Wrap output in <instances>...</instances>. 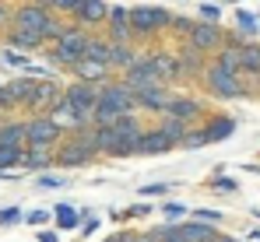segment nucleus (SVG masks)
I'll return each instance as SVG.
<instances>
[{
	"instance_id": "obj_1",
	"label": "nucleus",
	"mask_w": 260,
	"mask_h": 242,
	"mask_svg": "<svg viewBox=\"0 0 260 242\" xmlns=\"http://www.w3.org/2000/svg\"><path fill=\"white\" fill-rule=\"evenodd\" d=\"M137 106V95L123 84H106V91L99 95V109H95V126H113L116 120L130 116V109Z\"/></svg>"
},
{
	"instance_id": "obj_2",
	"label": "nucleus",
	"mask_w": 260,
	"mask_h": 242,
	"mask_svg": "<svg viewBox=\"0 0 260 242\" xmlns=\"http://www.w3.org/2000/svg\"><path fill=\"white\" fill-rule=\"evenodd\" d=\"M88 42H91V39L74 25L63 39L56 42V49H49V60L60 63V67H74V63H81V60L88 56Z\"/></svg>"
},
{
	"instance_id": "obj_3",
	"label": "nucleus",
	"mask_w": 260,
	"mask_h": 242,
	"mask_svg": "<svg viewBox=\"0 0 260 242\" xmlns=\"http://www.w3.org/2000/svg\"><path fill=\"white\" fill-rule=\"evenodd\" d=\"M49 21H53L49 4H21V7L14 11V28L32 32V36H46Z\"/></svg>"
},
{
	"instance_id": "obj_4",
	"label": "nucleus",
	"mask_w": 260,
	"mask_h": 242,
	"mask_svg": "<svg viewBox=\"0 0 260 242\" xmlns=\"http://www.w3.org/2000/svg\"><path fill=\"white\" fill-rule=\"evenodd\" d=\"M63 91H67V88H60L53 78L39 81V84H36L32 102H28V109H32V113H39V116H49V113H53V109L63 102Z\"/></svg>"
},
{
	"instance_id": "obj_5",
	"label": "nucleus",
	"mask_w": 260,
	"mask_h": 242,
	"mask_svg": "<svg viewBox=\"0 0 260 242\" xmlns=\"http://www.w3.org/2000/svg\"><path fill=\"white\" fill-rule=\"evenodd\" d=\"M123 88H130L134 95H141V91H151V88H162V81L158 74L151 71V63H148V56L144 60H137L130 71H123V81H120Z\"/></svg>"
},
{
	"instance_id": "obj_6",
	"label": "nucleus",
	"mask_w": 260,
	"mask_h": 242,
	"mask_svg": "<svg viewBox=\"0 0 260 242\" xmlns=\"http://www.w3.org/2000/svg\"><path fill=\"white\" fill-rule=\"evenodd\" d=\"M25 137H28V148H53L60 141V126L49 116H32L25 123Z\"/></svg>"
},
{
	"instance_id": "obj_7",
	"label": "nucleus",
	"mask_w": 260,
	"mask_h": 242,
	"mask_svg": "<svg viewBox=\"0 0 260 242\" xmlns=\"http://www.w3.org/2000/svg\"><path fill=\"white\" fill-rule=\"evenodd\" d=\"M204 81H208V88L221 95V98H239V95H246V88L239 84L236 74H229V71H221L218 63H211L208 71H204Z\"/></svg>"
},
{
	"instance_id": "obj_8",
	"label": "nucleus",
	"mask_w": 260,
	"mask_h": 242,
	"mask_svg": "<svg viewBox=\"0 0 260 242\" xmlns=\"http://www.w3.org/2000/svg\"><path fill=\"white\" fill-rule=\"evenodd\" d=\"M176 18H169V11L162 7H134L130 11V28L134 32H155V28H169Z\"/></svg>"
},
{
	"instance_id": "obj_9",
	"label": "nucleus",
	"mask_w": 260,
	"mask_h": 242,
	"mask_svg": "<svg viewBox=\"0 0 260 242\" xmlns=\"http://www.w3.org/2000/svg\"><path fill=\"white\" fill-rule=\"evenodd\" d=\"M190 46L193 49H225V36H221V28L218 25H204V21H197V28H193V36H190Z\"/></svg>"
},
{
	"instance_id": "obj_10",
	"label": "nucleus",
	"mask_w": 260,
	"mask_h": 242,
	"mask_svg": "<svg viewBox=\"0 0 260 242\" xmlns=\"http://www.w3.org/2000/svg\"><path fill=\"white\" fill-rule=\"evenodd\" d=\"M148 63H151V71L158 74V81H173V78H179V74H183V67H179V56L166 53V49L151 53V56H148Z\"/></svg>"
},
{
	"instance_id": "obj_11",
	"label": "nucleus",
	"mask_w": 260,
	"mask_h": 242,
	"mask_svg": "<svg viewBox=\"0 0 260 242\" xmlns=\"http://www.w3.org/2000/svg\"><path fill=\"white\" fill-rule=\"evenodd\" d=\"M88 158H91V151H88L85 144H78L74 137H71V141H63V144H60V151H56V165H63V168L85 165Z\"/></svg>"
},
{
	"instance_id": "obj_12",
	"label": "nucleus",
	"mask_w": 260,
	"mask_h": 242,
	"mask_svg": "<svg viewBox=\"0 0 260 242\" xmlns=\"http://www.w3.org/2000/svg\"><path fill=\"white\" fill-rule=\"evenodd\" d=\"M109 32H113V42L116 46H127L130 39V11L127 7H109Z\"/></svg>"
},
{
	"instance_id": "obj_13",
	"label": "nucleus",
	"mask_w": 260,
	"mask_h": 242,
	"mask_svg": "<svg viewBox=\"0 0 260 242\" xmlns=\"http://www.w3.org/2000/svg\"><path fill=\"white\" fill-rule=\"evenodd\" d=\"M74 74L81 84H106V74H109V63H95V60H81V63H74Z\"/></svg>"
},
{
	"instance_id": "obj_14",
	"label": "nucleus",
	"mask_w": 260,
	"mask_h": 242,
	"mask_svg": "<svg viewBox=\"0 0 260 242\" xmlns=\"http://www.w3.org/2000/svg\"><path fill=\"white\" fill-rule=\"evenodd\" d=\"M0 148H14V151H25V148H28V137H25V123H4V126H0Z\"/></svg>"
},
{
	"instance_id": "obj_15",
	"label": "nucleus",
	"mask_w": 260,
	"mask_h": 242,
	"mask_svg": "<svg viewBox=\"0 0 260 242\" xmlns=\"http://www.w3.org/2000/svg\"><path fill=\"white\" fill-rule=\"evenodd\" d=\"M49 120L56 123L60 130H63V126H74V130H81V126H85V120H81V113H78V109H74V106H71L67 98H63V102H60V106H56V109L49 113Z\"/></svg>"
},
{
	"instance_id": "obj_16",
	"label": "nucleus",
	"mask_w": 260,
	"mask_h": 242,
	"mask_svg": "<svg viewBox=\"0 0 260 242\" xmlns=\"http://www.w3.org/2000/svg\"><path fill=\"white\" fill-rule=\"evenodd\" d=\"M176 235H179V242H215V228L201 225V221H190V225H179Z\"/></svg>"
},
{
	"instance_id": "obj_17",
	"label": "nucleus",
	"mask_w": 260,
	"mask_h": 242,
	"mask_svg": "<svg viewBox=\"0 0 260 242\" xmlns=\"http://www.w3.org/2000/svg\"><path fill=\"white\" fill-rule=\"evenodd\" d=\"M169 102H173V98L166 95V88H151V91H141V95H137V106L148 109V113H166Z\"/></svg>"
},
{
	"instance_id": "obj_18",
	"label": "nucleus",
	"mask_w": 260,
	"mask_h": 242,
	"mask_svg": "<svg viewBox=\"0 0 260 242\" xmlns=\"http://www.w3.org/2000/svg\"><path fill=\"white\" fill-rule=\"evenodd\" d=\"M176 144L162 133V130H148L144 137H141V151L144 155H162V151H173Z\"/></svg>"
},
{
	"instance_id": "obj_19",
	"label": "nucleus",
	"mask_w": 260,
	"mask_h": 242,
	"mask_svg": "<svg viewBox=\"0 0 260 242\" xmlns=\"http://www.w3.org/2000/svg\"><path fill=\"white\" fill-rule=\"evenodd\" d=\"M7 46L25 49V53H28V49L36 53V49H43V46H46V39H43V36H32V32H21V28H11V32H7Z\"/></svg>"
},
{
	"instance_id": "obj_20",
	"label": "nucleus",
	"mask_w": 260,
	"mask_h": 242,
	"mask_svg": "<svg viewBox=\"0 0 260 242\" xmlns=\"http://www.w3.org/2000/svg\"><path fill=\"white\" fill-rule=\"evenodd\" d=\"M99 21H109V7L99 4V0L81 4V11H78V25H99Z\"/></svg>"
},
{
	"instance_id": "obj_21",
	"label": "nucleus",
	"mask_w": 260,
	"mask_h": 242,
	"mask_svg": "<svg viewBox=\"0 0 260 242\" xmlns=\"http://www.w3.org/2000/svg\"><path fill=\"white\" fill-rule=\"evenodd\" d=\"M232 130H236V123L229 120V116H215V120H208V126H204V141L208 144L225 141V137H232Z\"/></svg>"
},
{
	"instance_id": "obj_22",
	"label": "nucleus",
	"mask_w": 260,
	"mask_h": 242,
	"mask_svg": "<svg viewBox=\"0 0 260 242\" xmlns=\"http://www.w3.org/2000/svg\"><path fill=\"white\" fill-rule=\"evenodd\" d=\"M215 63L221 67V71H229V74L243 71V46H225V49H218Z\"/></svg>"
},
{
	"instance_id": "obj_23",
	"label": "nucleus",
	"mask_w": 260,
	"mask_h": 242,
	"mask_svg": "<svg viewBox=\"0 0 260 242\" xmlns=\"http://www.w3.org/2000/svg\"><path fill=\"white\" fill-rule=\"evenodd\" d=\"M201 113V102H193V98H173L169 102V109H166V116H173V120H190V116H197Z\"/></svg>"
},
{
	"instance_id": "obj_24",
	"label": "nucleus",
	"mask_w": 260,
	"mask_h": 242,
	"mask_svg": "<svg viewBox=\"0 0 260 242\" xmlns=\"http://www.w3.org/2000/svg\"><path fill=\"white\" fill-rule=\"evenodd\" d=\"M56 161V151L53 148H25V161L21 165H28V168H46V165H53Z\"/></svg>"
},
{
	"instance_id": "obj_25",
	"label": "nucleus",
	"mask_w": 260,
	"mask_h": 242,
	"mask_svg": "<svg viewBox=\"0 0 260 242\" xmlns=\"http://www.w3.org/2000/svg\"><path fill=\"white\" fill-rule=\"evenodd\" d=\"M113 46H116V42H109V39H91L88 42V60L109 63V60H113Z\"/></svg>"
},
{
	"instance_id": "obj_26",
	"label": "nucleus",
	"mask_w": 260,
	"mask_h": 242,
	"mask_svg": "<svg viewBox=\"0 0 260 242\" xmlns=\"http://www.w3.org/2000/svg\"><path fill=\"white\" fill-rule=\"evenodd\" d=\"M158 130H162V133H166V137H169L173 144H183V141L190 137V133H186V123H183V120H173V116H166Z\"/></svg>"
},
{
	"instance_id": "obj_27",
	"label": "nucleus",
	"mask_w": 260,
	"mask_h": 242,
	"mask_svg": "<svg viewBox=\"0 0 260 242\" xmlns=\"http://www.w3.org/2000/svg\"><path fill=\"white\" fill-rule=\"evenodd\" d=\"M201 49H193V46H186L183 53H179V67H183V74H201Z\"/></svg>"
},
{
	"instance_id": "obj_28",
	"label": "nucleus",
	"mask_w": 260,
	"mask_h": 242,
	"mask_svg": "<svg viewBox=\"0 0 260 242\" xmlns=\"http://www.w3.org/2000/svg\"><path fill=\"white\" fill-rule=\"evenodd\" d=\"M53 214H56V225H60V228H78V225H81V214H78L74 207H67V203H60Z\"/></svg>"
},
{
	"instance_id": "obj_29",
	"label": "nucleus",
	"mask_w": 260,
	"mask_h": 242,
	"mask_svg": "<svg viewBox=\"0 0 260 242\" xmlns=\"http://www.w3.org/2000/svg\"><path fill=\"white\" fill-rule=\"evenodd\" d=\"M109 63H116V67L130 71V67L137 63V56H134V49H130V46H113V60H109Z\"/></svg>"
},
{
	"instance_id": "obj_30",
	"label": "nucleus",
	"mask_w": 260,
	"mask_h": 242,
	"mask_svg": "<svg viewBox=\"0 0 260 242\" xmlns=\"http://www.w3.org/2000/svg\"><path fill=\"white\" fill-rule=\"evenodd\" d=\"M243 71L260 74V46H243Z\"/></svg>"
},
{
	"instance_id": "obj_31",
	"label": "nucleus",
	"mask_w": 260,
	"mask_h": 242,
	"mask_svg": "<svg viewBox=\"0 0 260 242\" xmlns=\"http://www.w3.org/2000/svg\"><path fill=\"white\" fill-rule=\"evenodd\" d=\"M18 161H25V151H14V148H0V172H4V168H11V165H18Z\"/></svg>"
},
{
	"instance_id": "obj_32",
	"label": "nucleus",
	"mask_w": 260,
	"mask_h": 242,
	"mask_svg": "<svg viewBox=\"0 0 260 242\" xmlns=\"http://www.w3.org/2000/svg\"><path fill=\"white\" fill-rule=\"evenodd\" d=\"M218 14H221L218 4H201V21L204 25H218Z\"/></svg>"
},
{
	"instance_id": "obj_33",
	"label": "nucleus",
	"mask_w": 260,
	"mask_h": 242,
	"mask_svg": "<svg viewBox=\"0 0 260 242\" xmlns=\"http://www.w3.org/2000/svg\"><path fill=\"white\" fill-rule=\"evenodd\" d=\"M193 218H197L201 225H211V228L221 221V214H218V211H193Z\"/></svg>"
},
{
	"instance_id": "obj_34",
	"label": "nucleus",
	"mask_w": 260,
	"mask_h": 242,
	"mask_svg": "<svg viewBox=\"0 0 260 242\" xmlns=\"http://www.w3.org/2000/svg\"><path fill=\"white\" fill-rule=\"evenodd\" d=\"M236 18H239V28H243V32H257V18H253L250 11H239Z\"/></svg>"
},
{
	"instance_id": "obj_35",
	"label": "nucleus",
	"mask_w": 260,
	"mask_h": 242,
	"mask_svg": "<svg viewBox=\"0 0 260 242\" xmlns=\"http://www.w3.org/2000/svg\"><path fill=\"white\" fill-rule=\"evenodd\" d=\"M14 11H18V7H11V4H0V28H7V25L14 28Z\"/></svg>"
},
{
	"instance_id": "obj_36",
	"label": "nucleus",
	"mask_w": 260,
	"mask_h": 242,
	"mask_svg": "<svg viewBox=\"0 0 260 242\" xmlns=\"http://www.w3.org/2000/svg\"><path fill=\"white\" fill-rule=\"evenodd\" d=\"M14 221H21V211L18 207H4L0 211V225H14Z\"/></svg>"
},
{
	"instance_id": "obj_37",
	"label": "nucleus",
	"mask_w": 260,
	"mask_h": 242,
	"mask_svg": "<svg viewBox=\"0 0 260 242\" xmlns=\"http://www.w3.org/2000/svg\"><path fill=\"white\" fill-rule=\"evenodd\" d=\"M176 32H183V36H193V28H197V21H190V18H176L173 21Z\"/></svg>"
},
{
	"instance_id": "obj_38",
	"label": "nucleus",
	"mask_w": 260,
	"mask_h": 242,
	"mask_svg": "<svg viewBox=\"0 0 260 242\" xmlns=\"http://www.w3.org/2000/svg\"><path fill=\"white\" fill-rule=\"evenodd\" d=\"M162 214H166L169 221H176L179 214H186V207H183V203H166V211H162Z\"/></svg>"
},
{
	"instance_id": "obj_39",
	"label": "nucleus",
	"mask_w": 260,
	"mask_h": 242,
	"mask_svg": "<svg viewBox=\"0 0 260 242\" xmlns=\"http://www.w3.org/2000/svg\"><path fill=\"white\" fill-rule=\"evenodd\" d=\"M166 190H169L166 183H155V186H141V193H144V197H158V193H166Z\"/></svg>"
},
{
	"instance_id": "obj_40",
	"label": "nucleus",
	"mask_w": 260,
	"mask_h": 242,
	"mask_svg": "<svg viewBox=\"0 0 260 242\" xmlns=\"http://www.w3.org/2000/svg\"><path fill=\"white\" fill-rule=\"evenodd\" d=\"M39 186H43V190H56V186H63V179H53V176H39Z\"/></svg>"
},
{
	"instance_id": "obj_41",
	"label": "nucleus",
	"mask_w": 260,
	"mask_h": 242,
	"mask_svg": "<svg viewBox=\"0 0 260 242\" xmlns=\"http://www.w3.org/2000/svg\"><path fill=\"white\" fill-rule=\"evenodd\" d=\"M46 218H49L46 211H32V214H25V221H28V225H46Z\"/></svg>"
},
{
	"instance_id": "obj_42",
	"label": "nucleus",
	"mask_w": 260,
	"mask_h": 242,
	"mask_svg": "<svg viewBox=\"0 0 260 242\" xmlns=\"http://www.w3.org/2000/svg\"><path fill=\"white\" fill-rule=\"evenodd\" d=\"M201 144H208V141H204V133H190V137L183 141V148H201Z\"/></svg>"
},
{
	"instance_id": "obj_43",
	"label": "nucleus",
	"mask_w": 260,
	"mask_h": 242,
	"mask_svg": "<svg viewBox=\"0 0 260 242\" xmlns=\"http://www.w3.org/2000/svg\"><path fill=\"white\" fill-rule=\"evenodd\" d=\"M215 190H218V193H232L236 183H232V179H215Z\"/></svg>"
},
{
	"instance_id": "obj_44",
	"label": "nucleus",
	"mask_w": 260,
	"mask_h": 242,
	"mask_svg": "<svg viewBox=\"0 0 260 242\" xmlns=\"http://www.w3.org/2000/svg\"><path fill=\"white\" fill-rule=\"evenodd\" d=\"M7 63H14V67H25V56H18V53H7Z\"/></svg>"
},
{
	"instance_id": "obj_45",
	"label": "nucleus",
	"mask_w": 260,
	"mask_h": 242,
	"mask_svg": "<svg viewBox=\"0 0 260 242\" xmlns=\"http://www.w3.org/2000/svg\"><path fill=\"white\" fill-rule=\"evenodd\" d=\"M39 242H56V235L53 232H39Z\"/></svg>"
},
{
	"instance_id": "obj_46",
	"label": "nucleus",
	"mask_w": 260,
	"mask_h": 242,
	"mask_svg": "<svg viewBox=\"0 0 260 242\" xmlns=\"http://www.w3.org/2000/svg\"><path fill=\"white\" fill-rule=\"evenodd\" d=\"M109 242H130V235H113Z\"/></svg>"
},
{
	"instance_id": "obj_47",
	"label": "nucleus",
	"mask_w": 260,
	"mask_h": 242,
	"mask_svg": "<svg viewBox=\"0 0 260 242\" xmlns=\"http://www.w3.org/2000/svg\"><path fill=\"white\" fill-rule=\"evenodd\" d=\"M218 242H236V239H218Z\"/></svg>"
},
{
	"instance_id": "obj_48",
	"label": "nucleus",
	"mask_w": 260,
	"mask_h": 242,
	"mask_svg": "<svg viewBox=\"0 0 260 242\" xmlns=\"http://www.w3.org/2000/svg\"><path fill=\"white\" fill-rule=\"evenodd\" d=\"M215 242H218V239H215Z\"/></svg>"
}]
</instances>
